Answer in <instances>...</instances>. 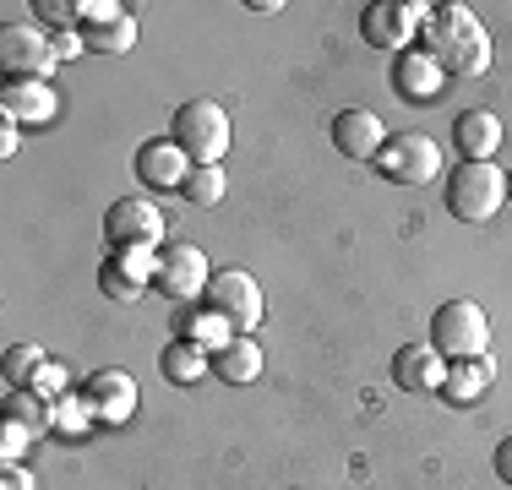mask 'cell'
<instances>
[{
	"label": "cell",
	"instance_id": "24",
	"mask_svg": "<svg viewBox=\"0 0 512 490\" xmlns=\"http://www.w3.org/2000/svg\"><path fill=\"white\" fill-rule=\"evenodd\" d=\"M175 327H180V338L186 343H202V349H224L229 343V322L224 316H175Z\"/></svg>",
	"mask_w": 512,
	"mask_h": 490
},
{
	"label": "cell",
	"instance_id": "23",
	"mask_svg": "<svg viewBox=\"0 0 512 490\" xmlns=\"http://www.w3.org/2000/svg\"><path fill=\"white\" fill-rule=\"evenodd\" d=\"M44 365H50V354H44L39 343H11L6 349V382L11 387H33Z\"/></svg>",
	"mask_w": 512,
	"mask_h": 490
},
{
	"label": "cell",
	"instance_id": "11",
	"mask_svg": "<svg viewBox=\"0 0 512 490\" xmlns=\"http://www.w3.org/2000/svg\"><path fill=\"white\" fill-rule=\"evenodd\" d=\"M82 398L93 403L99 420L126 425L131 414H137V376H131V371H93L88 382H82Z\"/></svg>",
	"mask_w": 512,
	"mask_h": 490
},
{
	"label": "cell",
	"instance_id": "6",
	"mask_svg": "<svg viewBox=\"0 0 512 490\" xmlns=\"http://www.w3.org/2000/svg\"><path fill=\"white\" fill-rule=\"evenodd\" d=\"M376 169H382L393 186H431L436 169H442V147H436L431 137H420V131L387 137V147L376 153Z\"/></svg>",
	"mask_w": 512,
	"mask_h": 490
},
{
	"label": "cell",
	"instance_id": "12",
	"mask_svg": "<svg viewBox=\"0 0 512 490\" xmlns=\"http://www.w3.org/2000/svg\"><path fill=\"white\" fill-rule=\"evenodd\" d=\"M333 142L355 164H376V153L387 147V126L371 109H344V115H333Z\"/></svg>",
	"mask_w": 512,
	"mask_h": 490
},
{
	"label": "cell",
	"instance_id": "28",
	"mask_svg": "<svg viewBox=\"0 0 512 490\" xmlns=\"http://www.w3.org/2000/svg\"><path fill=\"white\" fill-rule=\"evenodd\" d=\"M28 447H33V431H22L17 420H6V431H0V452H6V463H17Z\"/></svg>",
	"mask_w": 512,
	"mask_h": 490
},
{
	"label": "cell",
	"instance_id": "29",
	"mask_svg": "<svg viewBox=\"0 0 512 490\" xmlns=\"http://www.w3.org/2000/svg\"><path fill=\"white\" fill-rule=\"evenodd\" d=\"M50 44H55V60H77L82 49H88V44H82V33H60V39H50Z\"/></svg>",
	"mask_w": 512,
	"mask_h": 490
},
{
	"label": "cell",
	"instance_id": "1",
	"mask_svg": "<svg viewBox=\"0 0 512 490\" xmlns=\"http://www.w3.org/2000/svg\"><path fill=\"white\" fill-rule=\"evenodd\" d=\"M420 33H425V55L453 77H480L491 66V33L469 6H431Z\"/></svg>",
	"mask_w": 512,
	"mask_h": 490
},
{
	"label": "cell",
	"instance_id": "19",
	"mask_svg": "<svg viewBox=\"0 0 512 490\" xmlns=\"http://www.w3.org/2000/svg\"><path fill=\"white\" fill-rule=\"evenodd\" d=\"M213 376L218 382H229V387H246L262 376V349H256L251 338H229L224 349L213 354Z\"/></svg>",
	"mask_w": 512,
	"mask_h": 490
},
{
	"label": "cell",
	"instance_id": "4",
	"mask_svg": "<svg viewBox=\"0 0 512 490\" xmlns=\"http://www.w3.org/2000/svg\"><path fill=\"white\" fill-rule=\"evenodd\" d=\"M431 349L442 354L447 365L453 360H480L491 349V322L474 300H447L442 311L431 316Z\"/></svg>",
	"mask_w": 512,
	"mask_h": 490
},
{
	"label": "cell",
	"instance_id": "33",
	"mask_svg": "<svg viewBox=\"0 0 512 490\" xmlns=\"http://www.w3.org/2000/svg\"><path fill=\"white\" fill-rule=\"evenodd\" d=\"M17 147H22V142H17V126H11V120H6V126H0V153L11 158V153H17Z\"/></svg>",
	"mask_w": 512,
	"mask_h": 490
},
{
	"label": "cell",
	"instance_id": "17",
	"mask_svg": "<svg viewBox=\"0 0 512 490\" xmlns=\"http://www.w3.org/2000/svg\"><path fill=\"white\" fill-rule=\"evenodd\" d=\"M442 82H447V71L436 66L425 49H404L398 55V71H393V88L409 98V104H431L436 93H442Z\"/></svg>",
	"mask_w": 512,
	"mask_h": 490
},
{
	"label": "cell",
	"instance_id": "3",
	"mask_svg": "<svg viewBox=\"0 0 512 490\" xmlns=\"http://www.w3.org/2000/svg\"><path fill=\"white\" fill-rule=\"evenodd\" d=\"M507 202V169H496V158L485 164H463L447 186V213L458 224H491Z\"/></svg>",
	"mask_w": 512,
	"mask_h": 490
},
{
	"label": "cell",
	"instance_id": "14",
	"mask_svg": "<svg viewBox=\"0 0 512 490\" xmlns=\"http://www.w3.org/2000/svg\"><path fill=\"white\" fill-rule=\"evenodd\" d=\"M0 115H6L11 126H44V120L55 115V88L39 77H11L6 88H0Z\"/></svg>",
	"mask_w": 512,
	"mask_h": 490
},
{
	"label": "cell",
	"instance_id": "26",
	"mask_svg": "<svg viewBox=\"0 0 512 490\" xmlns=\"http://www.w3.org/2000/svg\"><path fill=\"white\" fill-rule=\"evenodd\" d=\"M93 420H99V414H93V403L82 398V392H66V398H55V414H50V425H55V431L82 436Z\"/></svg>",
	"mask_w": 512,
	"mask_h": 490
},
{
	"label": "cell",
	"instance_id": "2",
	"mask_svg": "<svg viewBox=\"0 0 512 490\" xmlns=\"http://www.w3.org/2000/svg\"><path fill=\"white\" fill-rule=\"evenodd\" d=\"M169 142L191 158V164H218L229 153V115L213 98H186L175 109V126H169Z\"/></svg>",
	"mask_w": 512,
	"mask_h": 490
},
{
	"label": "cell",
	"instance_id": "31",
	"mask_svg": "<svg viewBox=\"0 0 512 490\" xmlns=\"http://www.w3.org/2000/svg\"><path fill=\"white\" fill-rule=\"evenodd\" d=\"M60 382H66V376H60V365H44L39 382H33V392H60Z\"/></svg>",
	"mask_w": 512,
	"mask_h": 490
},
{
	"label": "cell",
	"instance_id": "7",
	"mask_svg": "<svg viewBox=\"0 0 512 490\" xmlns=\"http://www.w3.org/2000/svg\"><path fill=\"white\" fill-rule=\"evenodd\" d=\"M104 235H109L115 251H131V245L158 251V240H164V213H158L148 196H120V202L104 213Z\"/></svg>",
	"mask_w": 512,
	"mask_h": 490
},
{
	"label": "cell",
	"instance_id": "18",
	"mask_svg": "<svg viewBox=\"0 0 512 490\" xmlns=\"http://www.w3.org/2000/svg\"><path fill=\"white\" fill-rule=\"evenodd\" d=\"M158 371H164L169 382L191 387V382H202V376L213 371V349H202V343L175 338V343H164V354H158Z\"/></svg>",
	"mask_w": 512,
	"mask_h": 490
},
{
	"label": "cell",
	"instance_id": "15",
	"mask_svg": "<svg viewBox=\"0 0 512 490\" xmlns=\"http://www.w3.org/2000/svg\"><path fill=\"white\" fill-rule=\"evenodd\" d=\"M447 382V360L431 343H404L393 354V387L398 392H442Z\"/></svg>",
	"mask_w": 512,
	"mask_h": 490
},
{
	"label": "cell",
	"instance_id": "20",
	"mask_svg": "<svg viewBox=\"0 0 512 490\" xmlns=\"http://www.w3.org/2000/svg\"><path fill=\"white\" fill-rule=\"evenodd\" d=\"M491 382H496V365L485 360V354L480 360H453L447 365V382H442V398L447 403H474Z\"/></svg>",
	"mask_w": 512,
	"mask_h": 490
},
{
	"label": "cell",
	"instance_id": "21",
	"mask_svg": "<svg viewBox=\"0 0 512 490\" xmlns=\"http://www.w3.org/2000/svg\"><path fill=\"white\" fill-rule=\"evenodd\" d=\"M82 44L93 49V55H126L131 44H137V17L131 11H115V17H99L82 28Z\"/></svg>",
	"mask_w": 512,
	"mask_h": 490
},
{
	"label": "cell",
	"instance_id": "32",
	"mask_svg": "<svg viewBox=\"0 0 512 490\" xmlns=\"http://www.w3.org/2000/svg\"><path fill=\"white\" fill-rule=\"evenodd\" d=\"M496 474H502V485H512V436L496 447Z\"/></svg>",
	"mask_w": 512,
	"mask_h": 490
},
{
	"label": "cell",
	"instance_id": "8",
	"mask_svg": "<svg viewBox=\"0 0 512 490\" xmlns=\"http://www.w3.org/2000/svg\"><path fill=\"white\" fill-rule=\"evenodd\" d=\"M425 11L431 6H393V0H376V6L360 11V39L371 49H387V55H404L409 39L420 33Z\"/></svg>",
	"mask_w": 512,
	"mask_h": 490
},
{
	"label": "cell",
	"instance_id": "13",
	"mask_svg": "<svg viewBox=\"0 0 512 490\" xmlns=\"http://www.w3.org/2000/svg\"><path fill=\"white\" fill-rule=\"evenodd\" d=\"M191 169H197V164H191V158L180 153L169 137H153V142L137 147V180H142V186H153V191H169V186L180 191Z\"/></svg>",
	"mask_w": 512,
	"mask_h": 490
},
{
	"label": "cell",
	"instance_id": "22",
	"mask_svg": "<svg viewBox=\"0 0 512 490\" xmlns=\"http://www.w3.org/2000/svg\"><path fill=\"white\" fill-rule=\"evenodd\" d=\"M50 414H55V403L44 398V392H33V387H17V392L6 398V420H17L22 431H33V436L50 425Z\"/></svg>",
	"mask_w": 512,
	"mask_h": 490
},
{
	"label": "cell",
	"instance_id": "34",
	"mask_svg": "<svg viewBox=\"0 0 512 490\" xmlns=\"http://www.w3.org/2000/svg\"><path fill=\"white\" fill-rule=\"evenodd\" d=\"M507 196H512V175H507Z\"/></svg>",
	"mask_w": 512,
	"mask_h": 490
},
{
	"label": "cell",
	"instance_id": "10",
	"mask_svg": "<svg viewBox=\"0 0 512 490\" xmlns=\"http://www.w3.org/2000/svg\"><path fill=\"white\" fill-rule=\"evenodd\" d=\"M0 66L11 71V77H39L55 66V44L44 39L33 22H6L0 28Z\"/></svg>",
	"mask_w": 512,
	"mask_h": 490
},
{
	"label": "cell",
	"instance_id": "25",
	"mask_svg": "<svg viewBox=\"0 0 512 490\" xmlns=\"http://www.w3.org/2000/svg\"><path fill=\"white\" fill-rule=\"evenodd\" d=\"M180 196H186V202H197V207L224 202V169H218V164H197L186 175V186H180Z\"/></svg>",
	"mask_w": 512,
	"mask_h": 490
},
{
	"label": "cell",
	"instance_id": "30",
	"mask_svg": "<svg viewBox=\"0 0 512 490\" xmlns=\"http://www.w3.org/2000/svg\"><path fill=\"white\" fill-rule=\"evenodd\" d=\"M0 490H39V485H33V474H28V469L6 463V480H0Z\"/></svg>",
	"mask_w": 512,
	"mask_h": 490
},
{
	"label": "cell",
	"instance_id": "27",
	"mask_svg": "<svg viewBox=\"0 0 512 490\" xmlns=\"http://www.w3.org/2000/svg\"><path fill=\"white\" fill-rule=\"evenodd\" d=\"M99 289L109 294V300H137V294H142V284H131V278L120 273V262H115V256H109V262L99 267Z\"/></svg>",
	"mask_w": 512,
	"mask_h": 490
},
{
	"label": "cell",
	"instance_id": "16",
	"mask_svg": "<svg viewBox=\"0 0 512 490\" xmlns=\"http://www.w3.org/2000/svg\"><path fill=\"white\" fill-rule=\"evenodd\" d=\"M453 142H458L463 164H485V158H496V147H502V120H496L491 109H463L453 120Z\"/></svg>",
	"mask_w": 512,
	"mask_h": 490
},
{
	"label": "cell",
	"instance_id": "5",
	"mask_svg": "<svg viewBox=\"0 0 512 490\" xmlns=\"http://www.w3.org/2000/svg\"><path fill=\"white\" fill-rule=\"evenodd\" d=\"M207 311L224 316L229 333H251L256 322H262V289H256L251 273H240V267H218L213 278H207Z\"/></svg>",
	"mask_w": 512,
	"mask_h": 490
},
{
	"label": "cell",
	"instance_id": "9",
	"mask_svg": "<svg viewBox=\"0 0 512 490\" xmlns=\"http://www.w3.org/2000/svg\"><path fill=\"white\" fill-rule=\"evenodd\" d=\"M207 278H213V267H207V256L197 251V245L186 240H169L164 251H158V289L169 294V300H197V294H207Z\"/></svg>",
	"mask_w": 512,
	"mask_h": 490
}]
</instances>
